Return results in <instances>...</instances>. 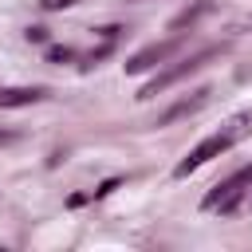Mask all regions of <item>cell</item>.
I'll return each mask as SVG.
<instances>
[{"label":"cell","mask_w":252,"mask_h":252,"mask_svg":"<svg viewBox=\"0 0 252 252\" xmlns=\"http://www.w3.org/2000/svg\"><path fill=\"white\" fill-rule=\"evenodd\" d=\"M252 130V114H240V118H232L224 130H217V134H209L205 142H197L177 165H173V177H189L193 169H201L205 161H213V158H220L224 150H232V142H240L244 134Z\"/></svg>","instance_id":"obj_1"},{"label":"cell","mask_w":252,"mask_h":252,"mask_svg":"<svg viewBox=\"0 0 252 252\" xmlns=\"http://www.w3.org/2000/svg\"><path fill=\"white\" fill-rule=\"evenodd\" d=\"M220 47H205V51H197V55H189V59H181V63H173V67H165V71H158L142 91H138V98H154V94H161V91H169L173 83H181L185 75H193V71H201L213 55H217Z\"/></svg>","instance_id":"obj_2"},{"label":"cell","mask_w":252,"mask_h":252,"mask_svg":"<svg viewBox=\"0 0 252 252\" xmlns=\"http://www.w3.org/2000/svg\"><path fill=\"white\" fill-rule=\"evenodd\" d=\"M252 185V165H244V169H236L228 181H220V185H213L209 193H205V209H220V213H232L236 205H240V197H244V189Z\"/></svg>","instance_id":"obj_3"},{"label":"cell","mask_w":252,"mask_h":252,"mask_svg":"<svg viewBox=\"0 0 252 252\" xmlns=\"http://www.w3.org/2000/svg\"><path fill=\"white\" fill-rule=\"evenodd\" d=\"M177 47H181V39H165V43H150V47H142L138 55H130V59H126V75H142V71H150V67L165 63Z\"/></svg>","instance_id":"obj_4"},{"label":"cell","mask_w":252,"mask_h":252,"mask_svg":"<svg viewBox=\"0 0 252 252\" xmlns=\"http://www.w3.org/2000/svg\"><path fill=\"white\" fill-rule=\"evenodd\" d=\"M205 98H209V91H205V87H201V91H193L189 98H181V102H173L165 114H158V122H154V126H169V122H177V118H185V114L201 110V106H205Z\"/></svg>","instance_id":"obj_5"},{"label":"cell","mask_w":252,"mask_h":252,"mask_svg":"<svg viewBox=\"0 0 252 252\" xmlns=\"http://www.w3.org/2000/svg\"><path fill=\"white\" fill-rule=\"evenodd\" d=\"M43 94H47L43 87H8V91H0V106H32Z\"/></svg>","instance_id":"obj_6"},{"label":"cell","mask_w":252,"mask_h":252,"mask_svg":"<svg viewBox=\"0 0 252 252\" xmlns=\"http://www.w3.org/2000/svg\"><path fill=\"white\" fill-rule=\"evenodd\" d=\"M75 59V47H47V63H67Z\"/></svg>","instance_id":"obj_7"},{"label":"cell","mask_w":252,"mask_h":252,"mask_svg":"<svg viewBox=\"0 0 252 252\" xmlns=\"http://www.w3.org/2000/svg\"><path fill=\"white\" fill-rule=\"evenodd\" d=\"M39 4H43V12H63V8H71L79 0H39Z\"/></svg>","instance_id":"obj_8"},{"label":"cell","mask_w":252,"mask_h":252,"mask_svg":"<svg viewBox=\"0 0 252 252\" xmlns=\"http://www.w3.org/2000/svg\"><path fill=\"white\" fill-rule=\"evenodd\" d=\"M118 185H122V181H118V177H110V181H102V185L94 189V197H106V193H114Z\"/></svg>","instance_id":"obj_9"},{"label":"cell","mask_w":252,"mask_h":252,"mask_svg":"<svg viewBox=\"0 0 252 252\" xmlns=\"http://www.w3.org/2000/svg\"><path fill=\"white\" fill-rule=\"evenodd\" d=\"M87 201H94V193H71V197H67L71 209H79V205H87Z\"/></svg>","instance_id":"obj_10"},{"label":"cell","mask_w":252,"mask_h":252,"mask_svg":"<svg viewBox=\"0 0 252 252\" xmlns=\"http://www.w3.org/2000/svg\"><path fill=\"white\" fill-rule=\"evenodd\" d=\"M28 39L32 43H47V28H28Z\"/></svg>","instance_id":"obj_11"}]
</instances>
